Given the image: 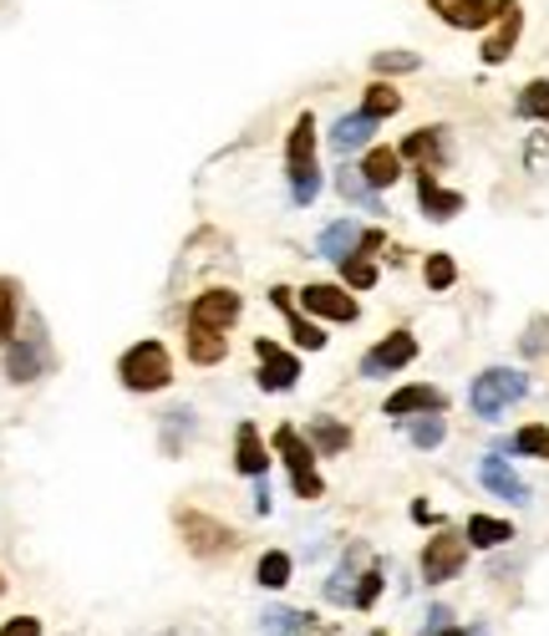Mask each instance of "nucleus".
<instances>
[{"instance_id": "obj_43", "label": "nucleus", "mask_w": 549, "mask_h": 636, "mask_svg": "<svg viewBox=\"0 0 549 636\" xmlns=\"http://www.w3.org/2000/svg\"><path fill=\"white\" fill-rule=\"evenodd\" d=\"M422 636H489V632H463V626L448 622V626H438V632H422Z\"/></svg>"}, {"instance_id": "obj_31", "label": "nucleus", "mask_w": 549, "mask_h": 636, "mask_svg": "<svg viewBox=\"0 0 549 636\" xmlns=\"http://www.w3.org/2000/svg\"><path fill=\"white\" fill-rule=\"evenodd\" d=\"M311 448L316 454H347L351 448V428L336 418H316L311 423Z\"/></svg>"}, {"instance_id": "obj_16", "label": "nucleus", "mask_w": 549, "mask_h": 636, "mask_svg": "<svg viewBox=\"0 0 549 636\" xmlns=\"http://www.w3.org/2000/svg\"><path fill=\"white\" fill-rule=\"evenodd\" d=\"M270 300L286 311V321H290V337H296V347L300 351H321L326 347V331H321V321H311L306 311H296V290H286V286H274L270 290Z\"/></svg>"}, {"instance_id": "obj_3", "label": "nucleus", "mask_w": 549, "mask_h": 636, "mask_svg": "<svg viewBox=\"0 0 549 636\" xmlns=\"http://www.w3.org/2000/svg\"><path fill=\"white\" fill-rule=\"evenodd\" d=\"M118 377H122V387L138 397L163 392V387L173 382V357H168L163 341H132L118 357Z\"/></svg>"}, {"instance_id": "obj_42", "label": "nucleus", "mask_w": 549, "mask_h": 636, "mask_svg": "<svg viewBox=\"0 0 549 636\" xmlns=\"http://www.w3.org/2000/svg\"><path fill=\"white\" fill-rule=\"evenodd\" d=\"M412 519H418V525H438V515H432L428 499H412Z\"/></svg>"}, {"instance_id": "obj_14", "label": "nucleus", "mask_w": 549, "mask_h": 636, "mask_svg": "<svg viewBox=\"0 0 549 636\" xmlns=\"http://www.w3.org/2000/svg\"><path fill=\"white\" fill-rule=\"evenodd\" d=\"M478 484H483L489 494H499L503 505H529V484L519 479L499 454H483V464H478Z\"/></svg>"}, {"instance_id": "obj_18", "label": "nucleus", "mask_w": 549, "mask_h": 636, "mask_svg": "<svg viewBox=\"0 0 549 636\" xmlns=\"http://www.w3.org/2000/svg\"><path fill=\"white\" fill-rule=\"evenodd\" d=\"M382 240H387L382 229H367V235H361V250L341 260V276H347V286H351V290H371L377 280H382L377 260H371V250H382Z\"/></svg>"}, {"instance_id": "obj_21", "label": "nucleus", "mask_w": 549, "mask_h": 636, "mask_svg": "<svg viewBox=\"0 0 549 636\" xmlns=\"http://www.w3.org/2000/svg\"><path fill=\"white\" fill-rule=\"evenodd\" d=\"M371 560H377V555H367L361 545H357V550H347L341 570L326 580V600H331V606H351V596H357V580H361V570H367Z\"/></svg>"}, {"instance_id": "obj_22", "label": "nucleus", "mask_w": 549, "mask_h": 636, "mask_svg": "<svg viewBox=\"0 0 549 636\" xmlns=\"http://www.w3.org/2000/svg\"><path fill=\"white\" fill-rule=\"evenodd\" d=\"M361 179H367V189H392V183L402 179V153L371 143L367 158H361Z\"/></svg>"}, {"instance_id": "obj_10", "label": "nucleus", "mask_w": 549, "mask_h": 636, "mask_svg": "<svg viewBox=\"0 0 549 636\" xmlns=\"http://www.w3.org/2000/svg\"><path fill=\"white\" fill-rule=\"evenodd\" d=\"M412 357H418V337H412V331H387V337L361 357V377H392L397 367H407Z\"/></svg>"}, {"instance_id": "obj_27", "label": "nucleus", "mask_w": 549, "mask_h": 636, "mask_svg": "<svg viewBox=\"0 0 549 636\" xmlns=\"http://www.w3.org/2000/svg\"><path fill=\"white\" fill-rule=\"evenodd\" d=\"M290 576H296V560H290V550H264L260 565H254V586H260V590H286Z\"/></svg>"}, {"instance_id": "obj_5", "label": "nucleus", "mask_w": 549, "mask_h": 636, "mask_svg": "<svg viewBox=\"0 0 549 636\" xmlns=\"http://www.w3.org/2000/svg\"><path fill=\"white\" fill-rule=\"evenodd\" d=\"M418 570H422V586H448L468 570V540L458 529H438L418 555Z\"/></svg>"}, {"instance_id": "obj_30", "label": "nucleus", "mask_w": 549, "mask_h": 636, "mask_svg": "<svg viewBox=\"0 0 549 636\" xmlns=\"http://www.w3.org/2000/svg\"><path fill=\"white\" fill-rule=\"evenodd\" d=\"M6 377H11V382L41 377V351L31 347V341H11V347H6Z\"/></svg>"}, {"instance_id": "obj_11", "label": "nucleus", "mask_w": 549, "mask_h": 636, "mask_svg": "<svg viewBox=\"0 0 549 636\" xmlns=\"http://www.w3.org/2000/svg\"><path fill=\"white\" fill-rule=\"evenodd\" d=\"M442 408H448V392H438L432 382L397 387V392H387V403H382L387 418H422V413H442Z\"/></svg>"}, {"instance_id": "obj_4", "label": "nucleus", "mask_w": 549, "mask_h": 636, "mask_svg": "<svg viewBox=\"0 0 549 636\" xmlns=\"http://www.w3.org/2000/svg\"><path fill=\"white\" fill-rule=\"evenodd\" d=\"M274 454L286 458L296 499H321L326 479L316 474V448H311V438H306V433H296L290 423H286V428H274Z\"/></svg>"}, {"instance_id": "obj_35", "label": "nucleus", "mask_w": 549, "mask_h": 636, "mask_svg": "<svg viewBox=\"0 0 549 636\" xmlns=\"http://www.w3.org/2000/svg\"><path fill=\"white\" fill-rule=\"evenodd\" d=\"M336 183H341V193H347V199H357V205H367L371 215H382V199H377V193L367 189V179H361V169H351V163H347V169L336 173Z\"/></svg>"}, {"instance_id": "obj_36", "label": "nucleus", "mask_w": 549, "mask_h": 636, "mask_svg": "<svg viewBox=\"0 0 549 636\" xmlns=\"http://www.w3.org/2000/svg\"><path fill=\"white\" fill-rule=\"evenodd\" d=\"M422 57L418 51H377L371 57V72H382V77H407V72H418Z\"/></svg>"}, {"instance_id": "obj_7", "label": "nucleus", "mask_w": 549, "mask_h": 636, "mask_svg": "<svg viewBox=\"0 0 549 636\" xmlns=\"http://www.w3.org/2000/svg\"><path fill=\"white\" fill-rule=\"evenodd\" d=\"M296 306H300V311H311L316 321H336V326H351L361 316L357 296H351L347 286H326V280H316V286L300 290Z\"/></svg>"}, {"instance_id": "obj_34", "label": "nucleus", "mask_w": 549, "mask_h": 636, "mask_svg": "<svg viewBox=\"0 0 549 636\" xmlns=\"http://www.w3.org/2000/svg\"><path fill=\"white\" fill-rule=\"evenodd\" d=\"M513 112H519V118H539L549 128V82H545V77H539V82H529L525 92H519Z\"/></svg>"}, {"instance_id": "obj_41", "label": "nucleus", "mask_w": 549, "mask_h": 636, "mask_svg": "<svg viewBox=\"0 0 549 636\" xmlns=\"http://www.w3.org/2000/svg\"><path fill=\"white\" fill-rule=\"evenodd\" d=\"M453 622V612H448V606H432L428 612V626H422V632H438V626H448Z\"/></svg>"}, {"instance_id": "obj_6", "label": "nucleus", "mask_w": 549, "mask_h": 636, "mask_svg": "<svg viewBox=\"0 0 549 636\" xmlns=\"http://www.w3.org/2000/svg\"><path fill=\"white\" fill-rule=\"evenodd\" d=\"M179 529H183V545H189L199 560L229 555L239 545V529L234 525H219V519L203 515V509H179Z\"/></svg>"}, {"instance_id": "obj_8", "label": "nucleus", "mask_w": 549, "mask_h": 636, "mask_svg": "<svg viewBox=\"0 0 549 636\" xmlns=\"http://www.w3.org/2000/svg\"><path fill=\"white\" fill-rule=\"evenodd\" d=\"M239 316H244V300H239V290H229V286L199 290L193 306H189V326H209V331H229V326H239Z\"/></svg>"}, {"instance_id": "obj_32", "label": "nucleus", "mask_w": 549, "mask_h": 636, "mask_svg": "<svg viewBox=\"0 0 549 636\" xmlns=\"http://www.w3.org/2000/svg\"><path fill=\"white\" fill-rule=\"evenodd\" d=\"M382 590H387V570H382V560H371L367 570H361V580H357V596H351V612H371V606L382 600Z\"/></svg>"}, {"instance_id": "obj_29", "label": "nucleus", "mask_w": 549, "mask_h": 636, "mask_svg": "<svg viewBox=\"0 0 549 636\" xmlns=\"http://www.w3.org/2000/svg\"><path fill=\"white\" fill-rule=\"evenodd\" d=\"M361 112H367V118H397V112H402V92H397L392 82H371L367 92H361Z\"/></svg>"}, {"instance_id": "obj_38", "label": "nucleus", "mask_w": 549, "mask_h": 636, "mask_svg": "<svg viewBox=\"0 0 549 636\" xmlns=\"http://www.w3.org/2000/svg\"><path fill=\"white\" fill-rule=\"evenodd\" d=\"M442 413H422V418H412V428H407V438H412V444L418 448H438L442 444Z\"/></svg>"}, {"instance_id": "obj_9", "label": "nucleus", "mask_w": 549, "mask_h": 636, "mask_svg": "<svg viewBox=\"0 0 549 636\" xmlns=\"http://www.w3.org/2000/svg\"><path fill=\"white\" fill-rule=\"evenodd\" d=\"M254 357H260V367H254V382H260V392H290V387L300 382V361L290 357L286 347H274V341H254Z\"/></svg>"}, {"instance_id": "obj_24", "label": "nucleus", "mask_w": 549, "mask_h": 636, "mask_svg": "<svg viewBox=\"0 0 549 636\" xmlns=\"http://www.w3.org/2000/svg\"><path fill=\"white\" fill-rule=\"evenodd\" d=\"M361 235H367V229H357L351 225V219H336V225H326L321 229V240H316V250L326 255V260H347V255H357L361 250Z\"/></svg>"}, {"instance_id": "obj_13", "label": "nucleus", "mask_w": 549, "mask_h": 636, "mask_svg": "<svg viewBox=\"0 0 549 636\" xmlns=\"http://www.w3.org/2000/svg\"><path fill=\"white\" fill-rule=\"evenodd\" d=\"M428 6L448 26H458V31H483L503 11V0H428Z\"/></svg>"}, {"instance_id": "obj_28", "label": "nucleus", "mask_w": 549, "mask_h": 636, "mask_svg": "<svg viewBox=\"0 0 549 636\" xmlns=\"http://www.w3.org/2000/svg\"><path fill=\"white\" fill-rule=\"evenodd\" d=\"M16 326H21V286L11 276H0V347L16 341Z\"/></svg>"}, {"instance_id": "obj_26", "label": "nucleus", "mask_w": 549, "mask_h": 636, "mask_svg": "<svg viewBox=\"0 0 549 636\" xmlns=\"http://www.w3.org/2000/svg\"><path fill=\"white\" fill-rule=\"evenodd\" d=\"M371 132H377V118H367V112H351V118H341V122L331 128V148H336V153L371 148Z\"/></svg>"}, {"instance_id": "obj_2", "label": "nucleus", "mask_w": 549, "mask_h": 636, "mask_svg": "<svg viewBox=\"0 0 549 636\" xmlns=\"http://www.w3.org/2000/svg\"><path fill=\"white\" fill-rule=\"evenodd\" d=\"M525 397H529V377L519 372V367H489V372H478L473 387H468V408H473V418L493 423V418H503L513 403H525Z\"/></svg>"}, {"instance_id": "obj_19", "label": "nucleus", "mask_w": 549, "mask_h": 636, "mask_svg": "<svg viewBox=\"0 0 549 636\" xmlns=\"http://www.w3.org/2000/svg\"><path fill=\"white\" fill-rule=\"evenodd\" d=\"M234 468L244 479H264V468H270V448H264L254 423H239V433H234Z\"/></svg>"}, {"instance_id": "obj_12", "label": "nucleus", "mask_w": 549, "mask_h": 636, "mask_svg": "<svg viewBox=\"0 0 549 636\" xmlns=\"http://www.w3.org/2000/svg\"><path fill=\"white\" fill-rule=\"evenodd\" d=\"M418 209H422V219L442 225V219H458V215H463V193H458V189H442L438 173L418 169Z\"/></svg>"}, {"instance_id": "obj_20", "label": "nucleus", "mask_w": 549, "mask_h": 636, "mask_svg": "<svg viewBox=\"0 0 549 636\" xmlns=\"http://www.w3.org/2000/svg\"><path fill=\"white\" fill-rule=\"evenodd\" d=\"M519 31H525V11H519V0H503L499 31H493L489 41H483V61H489V67L509 61V51H513V41H519Z\"/></svg>"}, {"instance_id": "obj_15", "label": "nucleus", "mask_w": 549, "mask_h": 636, "mask_svg": "<svg viewBox=\"0 0 549 636\" xmlns=\"http://www.w3.org/2000/svg\"><path fill=\"white\" fill-rule=\"evenodd\" d=\"M442 143H448V132H442V128H418V132H407L402 143H397V153H402V163H418V169L432 173V169L448 163Z\"/></svg>"}, {"instance_id": "obj_45", "label": "nucleus", "mask_w": 549, "mask_h": 636, "mask_svg": "<svg viewBox=\"0 0 549 636\" xmlns=\"http://www.w3.org/2000/svg\"><path fill=\"white\" fill-rule=\"evenodd\" d=\"M371 636H387V632H371Z\"/></svg>"}, {"instance_id": "obj_25", "label": "nucleus", "mask_w": 549, "mask_h": 636, "mask_svg": "<svg viewBox=\"0 0 549 636\" xmlns=\"http://www.w3.org/2000/svg\"><path fill=\"white\" fill-rule=\"evenodd\" d=\"M183 347H189V361L193 367H219L224 361V331H209V326H189L183 331Z\"/></svg>"}, {"instance_id": "obj_40", "label": "nucleus", "mask_w": 549, "mask_h": 636, "mask_svg": "<svg viewBox=\"0 0 549 636\" xmlns=\"http://www.w3.org/2000/svg\"><path fill=\"white\" fill-rule=\"evenodd\" d=\"M0 636H41V622L37 616H11V622L0 626Z\"/></svg>"}, {"instance_id": "obj_33", "label": "nucleus", "mask_w": 549, "mask_h": 636, "mask_svg": "<svg viewBox=\"0 0 549 636\" xmlns=\"http://www.w3.org/2000/svg\"><path fill=\"white\" fill-rule=\"evenodd\" d=\"M509 454H519V458H549V428H545V423H525V428L509 438Z\"/></svg>"}, {"instance_id": "obj_1", "label": "nucleus", "mask_w": 549, "mask_h": 636, "mask_svg": "<svg viewBox=\"0 0 549 636\" xmlns=\"http://www.w3.org/2000/svg\"><path fill=\"white\" fill-rule=\"evenodd\" d=\"M286 179H290V199L311 205L321 193V163H316V112H300L296 128L286 138Z\"/></svg>"}, {"instance_id": "obj_23", "label": "nucleus", "mask_w": 549, "mask_h": 636, "mask_svg": "<svg viewBox=\"0 0 549 636\" xmlns=\"http://www.w3.org/2000/svg\"><path fill=\"white\" fill-rule=\"evenodd\" d=\"M463 540H468V550H499V545L513 540V525L509 519H493V515H468Z\"/></svg>"}, {"instance_id": "obj_44", "label": "nucleus", "mask_w": 549, "mask_h": 636, "mask_svg": "<svg viewBox=\"0 0 549 636\" xmlns=\"http://www.w3.org/2000/svg\"><path fill=\"white\" fill-rule=\"evenodd\" d=\"M0 596H6V576H0Z\"/></svg>"}, {"instance_id": "obj_17", "label": "nucleus", "mask_w": 549, "mask_h": 636, "mask_svg": "<svg viewBox=\"0 0 549 636\" xmlns=\"http://www.w3.org/2000/svg\"><path fill=\"white\" fill-rule=\"evenodd\" d=\"M260 632L264 636H326L321 616H316V612H296V606H264V612H260Z\"/></svg>"}, {"instance_id": "obj_39", "label": "nucleus", "mask_w": 549, "mask_h": 636, "mask_svg": "<svg viewBox=\"0 0 549 636\" xmlns=\"http://www.w3.org/2000/svg\"><path fill=\"white\" fill-rule=\"evenodd\" d=\"M519 351H525V357H549V316H535V321L525 326Z\"/></svg>"}, {"instance_id": "obj_37", "label": "nucleus", "mask_w": 549, "mask_h": 636, "mask_svg": "<svg viewBox=\"0 0 549 636\" xmlns=\"http://www.w3.org/2000/svg\"><path fill=\"white\" fill-rule=\"evenodd\" d=\"M422 280H428V290H448L458 280V260L453 255H428L422 260Z\"/></svg>"}]
</instances>
